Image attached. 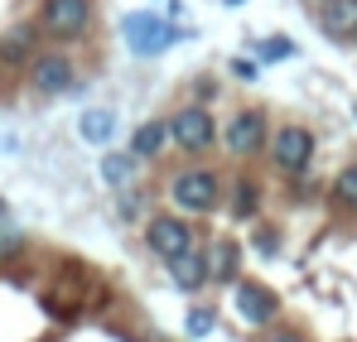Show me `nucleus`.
<instances>
[{
  "label": "nucleus",
  "mask_w": 357,
  "mask_h": 342,
  "mask_svg": "<svg viewBox=\"0 0 357 342\" xmlns=\"http://www.w3.org/2000/svg\"><path fill=\"white\" fill-rule=\"evenodd\" d=\"M169 198H174L178 212H188V217H203V212H213L218 203H222V183H218V173L213 169H178L169 178Z\"/></svg>",
  "instance_id": "1"
},
{
  "label": "nucleus",
  "mask_w": 357,
  "mask_h": 342,
  "mask_svg": "<svg viewBox=\"0 0 357 342\" xmlns=\"http://www.w3.org/2000/svg\"><path fill=\"white\" fill-rule=\"evenodd\" d=\"M266 145H271V160H275V169L285 173H304L314 164V130L309 125H280L275 135H266Z\"/></svg>",
  "instance_id": "2"
},
{
  "label": "nucleus",
  "mask_w": 357,
  "mask_h": 342,
  "mask_svg": "<svg viewBox=\"0 0 357 342\" xmlns=\"http://www.w3.org/2000/svg\"><path fill=\"white\" fill-rule=\"evenodd\" d=\"M169 140L183 155H203V150H213L218 125H213V116L203 111V107H183V111L169 116Z\"/></svg>",
  "instance_id": "3"
},
{
  "label": "nucleus",
  "mask_w": 357,
  "mask_h": 342,
  "mask_svg": "<svg viewBox=\"0 0 357 342\" xmlns=\"http://www.w3.org/2000/svg\"><path fill=\"white\" fill-rule=\"evenodd\" d=\"M92 24V0H44L39 29L54 39H82Z\"/></svg>",
  "instance_id": "4"
},
{
  "label": "nucleus",
  "mask_w": 357,
  "mask_h": 342,
  "mask_svg": "<svg viewBox=\"0 0 357 342\" xmlns=\"http://www.w3.org/2000/svg\"><path fill=\"white\" fill-rule=\"evenodd\" d=\"M121 34H126L130 54H140V58H155V54H165V49L174 44V29H169L160 15H126V20H121Z\"/></svg>",
  "instance_id": "5"
},
{
  "label": "nucleus",
  "mask_w": 357,
  "mask_h": 342,
  "mask_svg": "<svg viewBox=\"0 0 357 342\" xmlns=\"http://www.w3.org/2000/svg\"><path fill=\"white\" fill-rule=\"evenodd\" d=\"M266 116L261 111H237L227 116V125H222V145H227V155H237V160H251V155H261L266 150Z\"/></svg>",
  "instance_id": "6"
},
{
  "label": "nucleus",
  "mask_w": 357,
  "mask_h": 342,
  "mask_svg": "<svg viewBox=\"0 0 357 342\" xmlns=\"http://www.w3.org/2000/svg\"><path fill=\"white\" fill-rule=\"evenodd\" d=\"M232 304H237L241 323H251V328H266L280 313V299L266 285H256V280H232Z\"/></svg>",
  "instance_id": "7"
},
{
  "label": "nucleus",
  "mask_w": 357,
  "mask_h": 342,
  "mask_svg": "<svg viewBox=\"0 0 357 342\" xmlns=\"http://www.w3.org/2000/svg\"><path fill=\"white\" fill-rule=\"evenodd\" d=\"M145 241H150V251H155L160 261H174V256H183V251L193 246V227H188L183 217H174V212H160V217H150Z\"/></svg>",
  "instance_id": "8"
},
{
  "label": "nucleus",
  "mask_w": 357,
  "mask_h": 342,
  "mask_svg": "<svg viewBox=\"0 0 357 342\" xmlns=\"http://www.w3.org/2000/svg\"><path fill=\"white\" fill-rule=\"evenodd\" d=\"M73 77H77V68H73V58L63 54H39L29 58V82H34V92H44V97H59L73 87Z\"/></svg>",
  "instance_id": "9"
},
{
  "label": "nucleus",
  "mask_w": 357,
  "mask_h": 342,
  "mask_svg": "<svg viewBox=\"0 0 357 342\" xmlns=\"http://www.w3.org/2000/svg\"><path fill=\"white\" fill-rule=\"evenodd\" d=\"M169 265V280H174V289H183V294H198V289L208 285L213 275H208V251H183V256H174V261H165Z\"/></svg>",
  "instance_id": "10"
},
{
  "label": "nucleus",
  "mask_w": 357,
  "mask_h": 342,
  "mask_svg": "<svg viewBox=\"0 0 357 342\" xmlns=\"http://www.w3.org/2000/svg\"><path fill=\"white\" fill-rule=\"evenodd\" d=\"M319 29L338 44H353L357 39V0H324L319 10Z\"/></svg>",
  "instance_id": "11"
},
{
  "label": "nucleus",
  "mask_w": 357,
  "mask_h": 342,
  "mask_svg": "<svg viewBox=\"0 0 357 342\" xmlns=\"http://www.w3.org/2000/svg\"><path fill=\"white\" fill-rule=\"evenodd\" d=\"M29 58H34V24H15L0 34V63L5 68H20Z\"/></svg>",
  "instance_id": "12"
},
{
  "label": "nucleus",
  "mask_w": 357,
  "mask_h": 342,
  "mask_svg": "<svg viewBox=\"0 0 357 342\" xmlns=\"http://www.w3.org/2000/svg\"><path fill=\"white\" fill-rule=\"evenodd\" d=\"M165 145H169V125H160V121H145V125H135V135H130V155H135V160H155Z\"/></svg>",
  "instance_id": "13"
},
{
  "label": "nucleus",
  "mask_w": 357,
  "mask_h": 342,
  "mask_svg": "<svg viewBox=\"0 0 357 342\" xmlns=\"http://www.w3.org/2000/svg\"><path fill=\"white\" fill-rule=\"evenodd\" d=\"M237 265H241V251H237V241H218V246L208 251V275H213V280L232 285V280H237Z\"/></svg>",
  "instance_id": "14"
},
{
  "label": "nucleus",
  "mask_w": 357,
  "mask_h": 342,
  "mask_svg": "<svg viewBox=\"0 0 357 342\" xmlns=\"http://www.w3.org/2000/svg\"><path fill=\"white\" fill-rule=\"evenodd\" d=\"M227 208H232V222H251L256 208H261V188L251 178H241L237 188H232V198H227Z\"/></svg>",
  "instance_id": "15"
},
{
  "label": "nucleus",
  "mask_w": 357,
  "mask_h": 342,
  "mask_svg": "<svg viewBox=\"0 0 357 342\" xmlns=\"http://www.w3.org/2000/svg\"><path fill=\"white\" fill-rule=\"evenodd\" d=\"M77 130H82V140L102 145V140H112V130H116V116H112V111H87L82 121H77Z\"/></svg>",
  "instance_id": "16"
},
{
  "label": "nucleus",
  "mask_w": 357,
  "mask_h": 342,
  "mask_svg": "<svg viewBox=\"0 0 357 342\" xmlns=\"http://www.w3.org/2000/svg\"><path fill=\"white\" fill-rule=\"evenodd\" d=\"M130 173H135V155H107V160H102V178H107L112 188H126Z\"/></svg>",
  "instance_id": "17"
},
{
  "label": "nucleus",
  "mask_w": 357,
  "mask_h": 342,
  "mask_svg": "<svg viewBox=\"0 0 357 342\" xmlns=\"http://www.w3.org/2000/svg\"><path fill=\"white\" fill-rule=\"evenodd\" d=\"M20 251H24V231H20L10 217H5V212H0V261H15Z\"/></svg>",
  "instance_id": "18"
},
{
  "label": "nucleus",
  "mask_w": 357,
  "mask_h": 342,
  "mask_svg": "<svg viewBox=\"0 0 357 342\" xmlns=\"http://www.w3.org/2000/svg\"><path fill=\"white\" fill-rule=\"evenodd\" d=\"M333 198H338L343 208H357V164H348V169L333 178Z\"/></svg>",
  "instance_id": "19"
},
{
  "label": "nucleus",
  "mask_w": 357,
  "mask_h": 342,
  "mask_svg": "<svg viewBox=\"0 0 357 342\" xmlns=\"http://www.w3.org/2000/svg\"><path fill=\"white\" fill-rule=\"evenodd\" d=\"M183 333H188V338H208V333H213V309H193V313L183 318Z\"/></svg>",
  "instance_id": "20"
},
{
  "label": "nucleus",
  "mask_w": 357,
  "mask_h": 342,
  "mask_svg": "<svg viewBox=\"0 0 357 342\" xmlns=\"http://www.w3.org/2000/svg\"><path fill=\"white\" fill-rule=\"evenodd\" d=\"M261 58H290V44L285 39H271V44H261Z\"/></svg>",
  "instance_id": "21"
},
{
  "label": "nucleus",
  "mask_w": 357,
  "mask_h": 342,
  "mask_svg": "<svg viewBox=\"0 0 357 342\" xmlns=\"http://www.w3.org/2000/svg\"><path fill=\"white\" fill-rule=\"evenodd\" d=\"M271 342H304V338H299V333H275Z\"/></svg>",
  "instance_id": "22"
}]
</instances>
